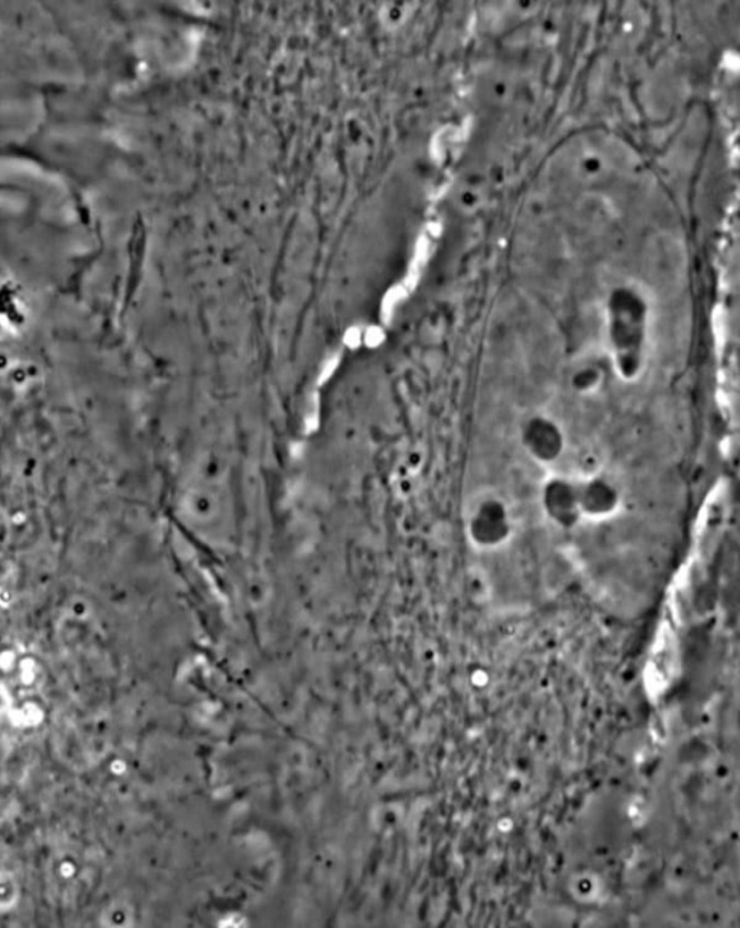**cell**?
<instances>
[{"instance_id":"7","label":"cell","mask_w":740,"mask_h":928,"mask_svg":"<svg viewBox=\"0 0 740 928\" xmlns=\"http://www.w3.org/2000/svg\"><path fill=\"white\" fill-rule=\"evenodd\" d=\"M725 69L730 72H740V54L728 52L724 56Z\"/></svg>"},{"instance_id":"5","label":"cell","mask_w":740,"mask_h":928,"mask_svg":"<svg viewBox=\"0 0 740 928\" xmlns=\"http://www.w3.org/2000/svg\"><path fill=\"white\" fill-rule=\"evenodd\" d=\"M581 511L584 519H606L621 506V491L616 484L602 475L579 479Z\"/></svg>"},{"instance_id":"4","label":"cell","mask_w":740,"mask_h":928,"mask_svg":"<svg viewBox=\"0 0 740 928\" xmlns=\"http://www.w3.org/2000/svg\"><path fill=\"white\" fill-rule=\"evenodd\" d=\"M542 509L553 524L561 529H571L583 518L580 501L579 479L553 475L543 484Z\"/></svg>"},{"instance_id":"3","label":"cell","mask_w":740,"mask_h":928,"mask_svg":"<svg viewBox=\"0 0 740 928\" xmlns=\"http://www.w3.org/2000/svg\"><path fill=\"white\" fill-rule=\"evenodd\" d=\"M520 439L525 454L537 464H556L566 451L565 430L551 416L531 415L522 423Z\"/></svg>"},{"instance_id":"6","label":"cell","mask_w":740,"mask_h":928,"mask_svg":"<svg viewBox=\"0 0 740 928\" xmlns=\"http://www.w3.org/2000/svg\"><path fill=\"white\" fill-rule=\"evenodd\" d=\"M602 374L597 366L592 364H580L570 374V386L574 392L589 394L599 387Z\"/></svg>"},{"instance_id":"1","label":"cell","mask_w":740,"mask_h":928,"mask_svg":"<svg viewBox=\"0 0 740 928\" xmlns=\"http://www.w3.org/2000/svg\"><path fill=\"white\" fill-rule=\"evenodd\" d=\"M610 348L613 369L626 383L637 382L647 365V316L630 294L613 298L610 314Z\"/></svg>"},{"instance_id":"2","label":"cell","mask_w":740,"mask_h":928,"mask_svg":"<svg viewBox=\"0 0 740 928\" xmlns=\"http://www.w3.org/2000/svg\"><path fill=\"white\" fill-rule=\"evenodd\" d=\"M514 514L510 505L497 495H483L471 502L466 516V533L480 551H494L514 535Z\"/></svg>"}]
</instances>
